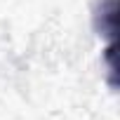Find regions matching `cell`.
I'll return each instance as SVG.
<instances>
[{
  "mask_svg": "<svg viewBox=\"0 0 120 120\" xmlns=\"http://www.w3.org/2000/svg\"><path fill=\"white\" fill-rule=\"evenodd\" d=\"M97 26H99L101 35H108V40L115 42V33H118V0H104L99 5Z\"/></svg>",
  "mask_w": 120,
  "mask_h": 120,
  "instance_id": "obj_1",
  "label": "cell"
}]
</instances>
